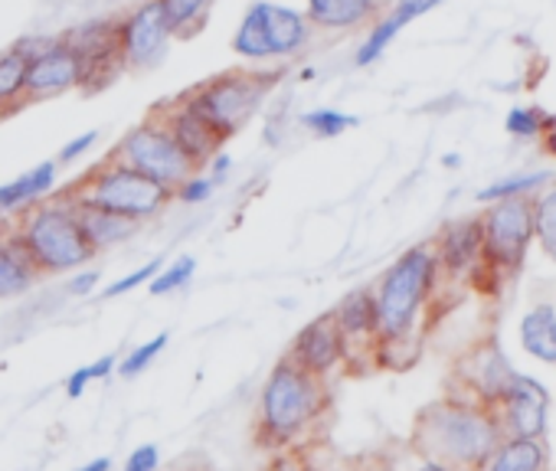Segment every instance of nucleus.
Returning a JSON list of instances; mask_svg holds the SVG:
<instances>
[{
  "label": "nucleus",
  "instance_id": "nucleus-18",
  "mask_svg": "<svg viewBox=\"0 0 556 471\" xmlns=\"http://www.w3.org/2000/svg\"><path fill=\"white\" fill-rule=\"evenodd\" d=\"M439 4H442V0H396V8H393L387 17H377V21L370 24V34H367V40L361 43L354 63H357L361 69L370 66V63H377V60L387 53V47L403 34V27H409L413 21H419L422 14H429V11L439 8Z\"/></svg>",
  "mask_w": 556,
  "mask_h": 471
},
{
  "label": "nucleus",
  "instance_id": "nucleus-28",
  "mask_svg": "<svg viewBox=\"0 0 556 471\" xmlns=\"http://www.w3.org/2000/svg\"><path fill=\"white\" fill-rule=\"evenodd\" d=\"M232 53L249 60V63H268L271 50H268V37H265V24H262V0L245 8L236 34H232Z\"/></svg>",
  "mask_w": 556,
  "mask_h": 471
},
{
  "label": "nucleus",
  "instance_id": "nucleus-38",
  "mask_svg": "<svg viewBox=\"0 0 556 471\" xmlns=\"http://www.w3.org/2000/svg\"><path fill=\"white\" fill-rule=\"evenodd\" d=\"M157 464H161V451H157V445H141V448H135V451H131V458H128L125 471H157Z\"/></svg>",
  "mask_w": 556,
  "mask_h": 471
},
{
  "label": "nucleus",
  "instance_id": "nucleus-20",
  "mask_svg": "<svg viewBox=\"0 0 556 471\" xmlns=\"http://www.w3.org/2000/svg\"><path fill=\"white\" fill-rule=\"evenodd\" d=\"M481 259V219H455L442 229L435 263L448 272H468Z\"/></svg>",
  "mask_w": 556,
  "mask_h": 471
},
{
  "label": "nucleus",
  "instance_id": "nucleus-11",
  "mask_svg": "<svg viewBox=\"0 0 556 471\" xmlns=\"http://www.w3.org/2000/svg\"><path fill=\"white\" fill-rule=\"evenodd\" d=\"M83 86V66L73 47L56 34L50 43L30 56L27 66V105H43L50 99H60L66 92H76Z\"/></svg>",
  "mask_w": 556,
  "mask_h": 471
},
{
  "label": "nucleus",
  "instance_id": "nucleus-29",
  "mask_svg": "<svg viewBox=\"0 0 556 471\" xmlns=\"http://www.w3.org/2000/svg\"><path fill=\"white\" fill-rule=\"evenodd\" d=\"M357 125H361L357 115H348V112H338V109H315V112L302 115V128L312 131L315 138H341L344 131H351Z\"/></svg>",
  "mask_w": 556,
  "mask_h": 471
},
{
  "label": "nucleus",
  "instance_id": "nucleus-2",
  "mask_svg": "<svg viewBox=\"0 0 556 471\" xmlns=\"http://www.w3.org/2000/svg\"><path fill=\"white\" fill-rule=\"evenodd\" d=\"M14 229L21 236L34 269L40 272V279L83 269L86 263L96 259V250L83 236L73 206L60 193L24 206L14 219Z\"/></svg>",
  "mask_w": 556,
  "mask_h": 471
},
{
  "label": "nucleus",
  "instance_id": "nucleus-22",
  "mask_svg": "<svg viewBox=\"0 0 556 471\" xmlns=\"http://www.w3.org/2000/svg\"><path fill=\"white\" fill-rule=\"evenodd\" d=\"M56 180H60V164L43 161V164L30 167L27 174L14 177L11 183H0V216L21 213L24 206L47 200L56 190Z\"/></svg>",
  "mask_w": 556,
  "mask_h": 471
},
{
  "label": "nucleus",
  "instance_id": "nucleus-3",
  "mask_svg": "<svg viewBox=\"0 0 556 471\" xmlns=\"http://www.w3.org/2000/svg\"><path fill=\"white\" fill-rule=\"evenodd\" d=\"M278 79H282V69H226L180 92V102H187L223 141H229L262 109Z\"/></svg>",
  "mask_w": 556,
  "mask_h": 471
},
{
  "label": "nucleus",
  "instance_id": "nucleus-32",
  "mask_svg": "<svg viewBox=\"0 0 556 471\" xmlns=\"http://www.w3.org/2000/svg\"><path fill=\"white\" fill-rule=\"evenodd\" d=\"M167 334H157V338H151V341H144V344H138L122 364H118V373L122 377H135V373H141L144 367H151L154 364V357L167 347Z\"/></svg>",
  "mask_w": 556,
  "mask_h": 471
},
{
  "label": "nucleus",
  "instance_id": "nucleus-33",
  "mask_svg": "<svg viewBox=\"0 0 556 471\" xmlns=\"http://www.w3.org/2000/svg\"><path fill=\"white\" fill-rule=\"evenodd\" d=\"M543 180H549V174H523V177H510V180H501V183H494V187H484L481 193H478V200L481 203H494V200H507V196H520L523 190H533L536 183H543Z\"/></svg>",
  "mask_w": 556,
  "mask_h": 471
},
{
  "label": "nucleus",
  "instance_id": "nucleus-7",
  "mask_svg": "<svg viewBox=\"0 0 556 471\" xmlns=\"http://www.w3.org/2000/svg\"><path fill=\"white\" fill-rule=\"evenodd\" d=\"M109 157H115L118 164L138 170L141 177H148V180L167 187L170 193H174L177 183H184L190 174H197V167H193L190 157L177 148V141H174L161 125H154L148 115H144L141 125H135L131 131H125V135L115 141V148H112Z\"/></svg>",
  "mask_w": 556,
  "mask_h": 471
},
{
  "label": "nucleus",
  "instance_id": "nucleus-34",
  "mask_svg": "<svg viewBox=\"0 0 556 471\" xmlns=\"http://www.w3.org/2000/svg\"><path fill=\"white\" fill-rule=\"evenodd\" d=\"M157 272H161V259H151V263H144L141 269H135V272L122 276L118 282H112V285L102 292V298H105V302H109V298H122V295H128V292H135V289L148 285Z\"/></svg>",
  "mask_w": 556,
  "mask_h": 471
},
{
  "label": "nucleus",
  "instance_id": "nucleus-15",
  "mask_svg": "<svg viewBox=\"0 0 556 471\" xmlns=\"http://www.w3.org/2000/svg\"><path fill=\"white\" fill-rule=\"evenodd\" d=\"M458 377L478 396L481 406L494 409L514 380V367L507 364V357L501 354V347L494 341H481L458 360Z\"/></svg>",
  "mask_w": 556,
  "mask_h": 471
},
{
  "label": "nucleus",
  "instance_id": "nucleus-43",
  "mask_svg": "<svg viewBox=\"0 0 556 471\" xmlns=\"http://www.w3.org/2000/svg\"><path fill=\"white\" fill-rule=\"evenodd\" d=\"M419 471H448V468H445V464H439V461H426Z\"/></svg>",
  "mask_w": 556,
  "mask_h": 471
},
{
  "label": "nucleus",
  "instance_id": "nucleus-17",
  "mask_svg": "<svg viewBox=\"0 0 556 471\" xmlns=\"http://www.w3.org/2000/svg\"><path fill=\"white\" fill-rule=\"evenodd\" d=\"M56 193L73 206V213H76V219H79V229H83V236L89 240V246L96 250V256L105 253V250H115V246L128 243L131 236L138 232V226H141V222H135V219H128V216H122V213H112V209H102V206L73 200V196H66L63 190H56Z\"/></svg>",
  "mask_w": 556,
  "mask_h": 471
},
{
  "label": "nucleus",
  "instance_id": "nucleus-23",
  "mask_svg": "<svg viewBox=\"0 0 556 471\" xmlns=\"http://www.w3.org/2000/svg\"><path fill=\"white\" fill-rule=\"evenodd\" d=\"M334 321L344 334V344L351 351V344H370V338L377 341V298L374 289H354L348 292L338 305H334Z\"/></svg>",
  "mask_w": 556,
  "mask_h": 471
},
{
  "label": "nucleus",
  "instance_id": "nucleus-6",
  "mask_svg": "<svg viewBox=\"0 0 556 471\" xmlns=\"http://www.w3.org/2000/svg\"><path fill=\"white\" fill-rule=\"evenodd\" d=\"M63 193L73 200L122 213L135 222H148L174 203V193L167 187L141 177L138 170L118 164L115 157H105L102 164L86 170L73 187H63Z\"/></svg>",
  "mask_w": 556,
  "mask_h": 471
},
{
  "label": "nucleus",
  "instance_id": "nucleus-31",
  "mask_svg": "<svg viewBox=\"0 0 556 471\" xmlns=\"http://www.w3.org/2000/svg\"><path fill=\"white\" fill-rule=\"evenodd\" d=\"M193 272H197V259L180 256L177 263H170L167 269H161V272L148 282V292H151V295H170V292H177V289H187V282L193 279Z\"/></svg>",
  "mask_w": 556,
  "mask_h": 471
},
{
  "label": "nucleus",
  "instance_id": "nucleus-12",
  "mask_svg": "<svg viewBox=\"0 0 556 471\" xmlns=\"http://www.w3.org/2000/svg\"><path fill=\"white\" fill-rule=\"evenodd\" d=\"M148 118L154 122V125H161L174 141H177V148L190 157V164L197 167V170H203L206 167V161L226 144L187 102H180V96L177 99H167V102H157L151 112H148Z\"/></svg>",
  "mask_w": 556,
  "mask_h": 471
},
{
  "label": "nucleus",
  "instance_id": "nucleus-4",
  "mask_svg": "<svg viewBox=\"0 0 556 471\" xmlns=\"http://www.w3.org/2000/svg\"><path fill=\"white\" fill-rule=\"evenodd\" d=\"M325 396L328 390L321 377L302 370L289 357L278 360L265 377L258 396V422L265 429V438L278 445L299 438L321 416Z\"/></svg>",
  "mask_w": 556,
  "mask_h": 471
},
{
  "label": "nucleus",
  "instance_id": "nucleus-24",
  "mask_svg": "<svg viewBox=\"0 0 556 471\" xmlns=\"http://www.w3.org/2000/svg\"><path fill=\"white\" fill-rule=\"evenodd\" d=\"M27 66L30 56L17 43L0 53V122L27 109Z\"/></svg>",
  "mask_w": 556,
  "mask_h": 471
},
{
  "label": "nucleus",
  "instance_id": "nucleus-30",
  "mask_svg": "<svg viewBox=\"0 0 556 471\" xmlns=\"http://www.w3.org/2000/svg\"><path fill=\"white\" fill-rule=\"evenodd\" d=\"M533 236L540 240V250L556 263V187L533 203Z\"/></svg>",
  "mask_w": 556,
  "mask_h": 471
},
{
  "label": "nucleus",
  "instance_id": "nucleus-37",
  "mask_svg": "<svg viewBox=\"0 0 556 471\" xmlns=\"http://www.w3.org/2000/svg\"><path fill=\"white\" fill-rule=\"evenodd\" d=\"M507 131L517 138H533L540 131V112L536 109H514L507 115Z\"/></svg>",
  "mask_w": 556,
  "mask_h": 471
},
{
  "label": "nucleus",
  "instance_id": "nucleus-8",
  "mask_svg": "<svg viewBox=\"0 0 556 471\" xmlns=\"http://www.w3.org/2000/svg\"><path fill=\"white\" fill-rule=\"evenodd\" d=\"M73 53L79 56L83 66V86L79 92L96 96L102 89H109L125 69V56H122V37H118V17H102V21H89L79 24L66 34H60Z\"/></svg>",
  "mask_w": 556,
  "mask_h": 471
},
{
  "label": "nucleus",
  "instance_id": "nucleus-14",
  "mask_svg": "<svg viewBox=\"0 0 556 471\" xmlns=\"http://www.w3.org/2000/svg\"><path fill=\"white\" fill-rule=\"evenodd\" d=\"M344 357H348V344H344V334L331 311L308 321L289 347V360L315 377L331 373Z\"/></svg>",
  "mask_w": 556,
  "mask_h": 471
},
{
  "label": "nucleus",
  "instance_id": "nucleus-45",
  "mask_svg": "<svg viewBox=\"0 0 556 471\" xmlns=\"http://www.w3.org/2000/svg\"><path fill=\"white\" fill-rule=\"evenodd\" d=\"M361 471H390V468H361Z\"/></svg>",
  "mask_w": 556,
  "mask_h": 471
},
{
  "label": "nucleus",
  "instance_id": "nucleus-39",
  "mask_svg": "<svg viewBox=\"0 0 556 471\" xmlns=\"http://www.w3.org/2000/svg\"><path fill=\"white\" fill-rule=\"evenodd\" d=\"M203 170H206V177H213V180L219 183V180H223V177H226V174L232 170V157H229V154H226V151L219 148V151H216V154H213V157L206 161V167H203Z\"/></svg>",
  "mask_w": 556,
  "mask_h": 471
},
{
  "label": "nucleus",
  "instance_id": "nucleus-26",
  "mask_svg": "<svg viewBox=\"0 0 556 471\" xmlns=\"http://www.w3.org/2000/svg\"><path fill=\"white\" fill-rule=\"evenodd\" d=\"M520 341H523V351L530 357L556 367V311L549 305H540L530 315H523Z\"/></svg>",
  "mask_w": 556,
  "mask_h": 471
},
{
  "label": "nucleus",
  "instance_id": "nucleus-13",
  "mask_svg": "<svg viewBox=\"0 0 556 471\" xmlns=\"http://www.w3.org/2000/svg\"><path fill=\"white\" fill-rule=\"evenodd\" d=\"M501 432H507V438H540L546 429V406L549 396L543 390V383L514 373L510 386L501 396Z\"/></svg>",
  "mask_w": 556,
  "mask_h": 471
},
{
  "label": "nucleus",
  "instance_id": "nucleus-27",
  "mask_svg": "<svg viewBox=\"0 0 556 471\" xmlns=\"http://www.w3.org/2000/svg\"><path fill=\"white\" fill-rule=\"evenodd\" d=\"M154 4L164 11L174 40H193L206 30L216 0H154Z\"/></svg>",
  "mask_w": 556,
  "mask_h": 471
},
{
  "label": "nucleus",
  "instance_id": "nucleus-44",
  "mask_svg": "<svg viewBox=\"0 0 556 471\" xmlns=\"http://www.w3.org/2000/svg\"><path fill=\"white\" fill-rule=\"evenodd\" d=\"M271 471H315V468H271Z\"/></svg>",
  "mask_w": 556,
  "mask_h": 471
},
{
  "label": "nucleus",
  "instance_id": "nucleus-42",
  "mask_svg": "<svg viewBox=\"0 0 556 471\" xmlns=\"http://www.w3.org/2000/svg\"><path fill=\"white\" fill-rule=\"evenodd\" d=\"M79 471H112V461H109V458H96V461L83 464Z\"/></svg>",
  "mask_w": 556,
  "mask_h": 471
},
{
  "label": "nucleus",
  "instance_id": "nucleus-1",
  "mask_svg": "<svg viewBox=\"0 0 556 471\" xmlns=\"http://www.w3.org/2000/svg\"><path fill=\"white\" fill-rule=\"evenodd\" d=\"M413 442L426 461H439L448 471H481L504 442V432L491 409L462 399H439L419 412Z\"/></svg>",
  "mask_w": 556,
  "mask_h": 471
},
{
  "label": "nucleus",
  "instance_id": "nucleus-25",
  "mask_svg": "<svg viewBox=\"0 0 556 471\" xmlns=\"http://www.w3.org/2000/svg\"><path fill=\"white\" fill-rule=\"evenodd\" d=\"M546 445L540 438H504L481 471H543Z\"/></svg>",
  "mask_w": 556,
  "mask_h": 471
},
{
  "label": "nucleus",
  "instance_id": "nucleus-40",
  "mask_svg": "<svg viewBox=\"0 0 556 471\" xmlns=\"http://www.w3.org/2000/svg\"><path fill=\"white\" fill-rule=\"evenodd\" d=\"M96 285H99V272L89 269V272H83V276H76V279L70 282V295H73V298H86V295H92Z\"/></svg>",
  "mask_w": 556,
  "mask_h": 471
},
{
  "label": "nucleus",
  "instance_id": "nucleus-41",
  "mask_svg": "<svg viewBox=\"0 0 556 471\" xmlns=\"http://www.w3.org/2000/svg\"><path fill=\"white\" fill-rule=\"evenodd\" d=\"M115 367H118V360H115L112 354H109V357H99L96 364H89V373H92V383H96V380H105V377H109V373H112Z\"/></svg>",
  "mask_w": 556,
  "mask_h": 471
},
{
  "label": "nucleus",
  "instance_id": "nucleus-35",
  "mask_svg": "<svg viewBox=\"0 0 556 471\" xmlns=\"http://www.w3.org/2000/svg\"><path fill=\"white\" fill-rule=\"evenodd\" d=\"M213 190H216V180L197 170V174H190L184 183L174 187V200H180V203H187V206H197V203H206V200L213 196Z\"/></svg>",
  "mask_w": 556,
  "mask_h": 471
},
{
  "label": "nucleus",
  "instance_id": "nucleus-19",
  "mask_svg": "<svg viewBox=\"0 0 556 471\" xmlns=\"http://www.w3.org/2000/svg\"><path fill=\"white\" fill-rule=\"evenodd\" d=\"M380 0H305L315 30H357L380 17Z\"/></svg>",
  "mask_w": 556,
  "mask_h": 471
},
{
  "label": "nucleus",
  "instance_id": "nucleus-9",
  "mask_svg": "<svg viewBox=\"0 0 556 471\" xmlns=\"http://www.w3.org/2000/svg\"><path fill=\"white\" fill-rule=\"evenodd\" d=\"M533 240V203L523 196L497 200L481 216V256L491 259V266L517 269L527 256V246Z\"/></svg>",
  "mask_w": 556,
  "mask_h": 471
},
{
  "label": "nucleus",
  "instance_id": "nucleus-36",
  "mask_svg": "<svg viewBox=\"0 0 556 471\" xmlns=\"http://www.w3.org/2000/svg\"><path fill=\"white\" fill-rule=\"evenodd\" d=\"M99 131H83V135H76V138H70L63 148H60V161L56 164H73V161H79V157H86L96 144H99Z\"/></svg>",
  "mask_w": 556,
  "mask_h": 471
},
{
  "label": "nucleus",
  "instance_id": "nucleus-10",
  "mask_svg": "<svg viewBox=\"0 0 556 471\" xmlns=\"http://www.w3.org/2000/svg\"><path fill=\"white\" fill-rule=\"evenodd\" d=\"M118 37H122V56L128 73L154 69L174 40L170 24L154 0H141V4H135L128 14L118 17Z\"/></svg>",
  "mask_w": 556,
  "mask_h": 471
},
{
  "label": "nucleus",
  "instance_id": "nucleus-21",
  "mask_svg": "<svg viewBox=\"0 0 556 471\" xmlns=\"http://www.w3.org/2000/svg\"><path fill=\"white\" fill-rule=\"evenodd\" d=\"M37 279H40V272L34 269L14 222L0 226V298L24 295Z\"/></svg>",
  "mask_w": 556,
  "mask_h": 471
},
{
  "label": "nucleus",
  "instance_id": "nucleus-5",
  "mask_svg": "<svg viewBox=\"0 0 556 471\" xmlns=\"http://www.w3.org/2000/svg\"><path fill=\"white\" fill-rule=\"evenodd\" d=\"M435 250L432 246H416L409 253H403L387 276L380 279V285L374 289L377 298V341H400L413 331L422 302L432 292L435 282Z\"/></svg>",
  "mask_w": 556,
  "mask_h": 471
},
{
  "label": "nucleus",
  "instance_id": "nucleus-16",
  "mask_svg": "<svg viewBox=\"0 0 556 471\" xmlns=\"http://www.w3.org/2000/svg\"><path fill=\"white\" fill-rule=\"evenodd\" d=\"M262 24H265L271 60H292V56L305 53L318 34L305 11L275 4V0H262Z\"/></svg>",
  "mask_w": 556,
  "mask_h": 471
}]
</instances>
